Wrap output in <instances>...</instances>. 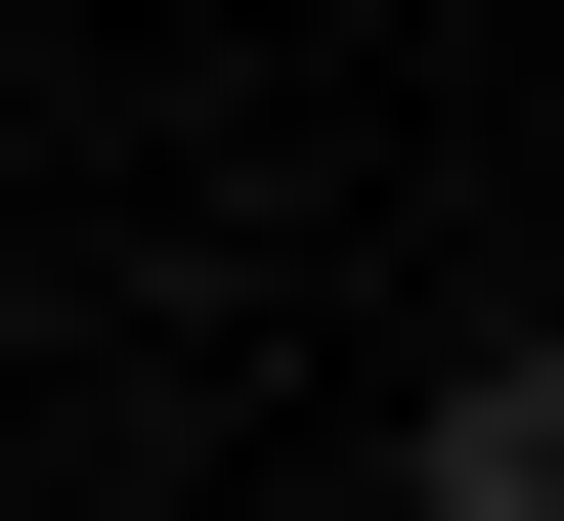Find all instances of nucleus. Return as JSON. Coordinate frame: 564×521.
Wrapping results in <instances>:
<instances>
[{
	"label": "nucleus",
	"instance_id": "obj_1",
	"mask_svg": "<svg viewBox=\"0 0 564 521\" xmlns=\"http://www.w3.org/2000/svg\"><path fill=\"white\" fill-rule=\"evenodd\" d=\"M434 521H564V304H521L478 391H434Z\"/></svg>",
	"mask_w": 564,
	"mask_h": 521
}]
</instances>
